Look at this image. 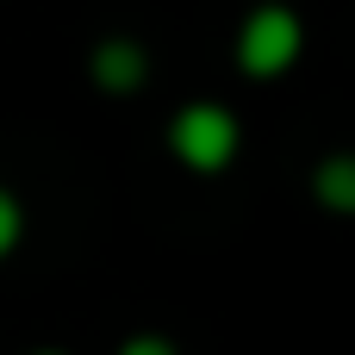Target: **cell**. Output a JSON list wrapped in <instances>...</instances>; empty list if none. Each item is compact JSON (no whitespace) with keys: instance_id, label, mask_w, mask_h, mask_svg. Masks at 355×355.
<instances>
[{"instance_id":"cell-2","label":"cell","mask_w":355,"mask_h":355,"mask_svg":"<svg viewBox=\"0 0 355 355\" xmlns=\"http://www.w3.org/2000/svg\"><path fill=\"white\" fill-rule=\"evenodd\" d=\"M237 119L218 106V100H193V106H181L175 112V125H168V150L193 168V175H218L231 156H237Z\"/></svg>"},{"instance_id":"cell-5","label":"cell","mask_w":355,"mask_h":355,"mask_svg":"<svg viewBox=\"0 0 355 355\" xmlns=\"http://www.w3.org/2000/svg\"><path fill=\"white\" fill-rule=\"evenodd\" d=\"M19 237H25V206H19V193L0 187V262L19 250Z\"/></svg>"},{"instance_id":"cell-4","label":"cell","mask_w":355,"mask_h":355,"mask_svg":"<svg viewBox=\"0 0 355 355\" xmlns=\"http://www.w3.org/2000/svg\"><path fill=\"white\" fill-rule=\"evenodd\" d=\"M312 193L324 212H355V156H324L312 175Z\"/></svg>"},{"instance_id":"cell-7","label":"cell","mask_w":355,"mask_h":355,"mask_svg":"<svg viewBox=\"0 0 355 355\" xmlns=\"http://www.w3.org/2000/svg\"><path fill=\"white\" fill-rule=\"evenodd\" d=\"M44 355H56V349H44Z\"/></svg>"},{"instance_id":"cell-3","label":"cell","mask_w":355,"mask_h":355,"mask_svg":"<svg viewBox=\"0 0 355 355\" xmlns=\"http://www.w3.org/2000/svg\"><path fill=\"white\" fill-rule=\"evenodd\" d=\"M87 69H94V81H100L106 94H137L144 75H150V56H144V44H131V37H100Z\"/></svg>"},{"instance_id":"cell-6","label":"cell","mask_w":355,"mask_h":355,"mask_svg":"<svg viewBox=\"0 0 355 355\" xmlns=\"http://www.w3.org/2000/svg\"><path fill=\"white\" fill-rule=\"evenodd\" d=\"M119 355H175V343H168V337H156V331H137V337H125V343H119Z\"/></svg>"},{"instance_id":"cell-1","label":"cell","mask_w":355,"mask_h":355,"mask_svg":"<svg viewBox=\"0 0 355 355\" xmlns=\"http://www.w3.org/2000/svg\"><path fill=\"white\" fill-rule=\"evenodd\" d=\"M306 50V25L293 6H256L243 25H237V69L268 81V75H287Z\"/></svg>"}]
</instances>
